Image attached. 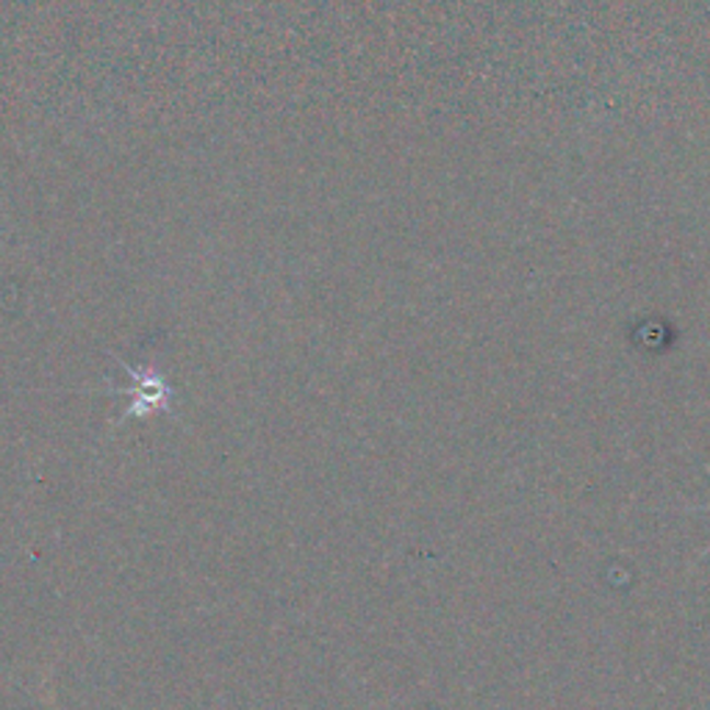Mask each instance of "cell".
<instances>
[{
  "mask_svg": "<svg viewBox=\"0 0 710 710\" xmlns=\"http://www.w3.org/2000/svg\"><path fill=\"white\" fill-rule=\"evenodd\" d=\"M708 472H710V467H708ZM688 511H710V505H694V508H688ZM708 552H710V545L705 547L702 552H699V558H705V556H708Z\"/></svg>",
  "mask_w": 710,
  "mask_h": 710,
  "instance_id": "1",
  "label": "cell"
}]
</instances>
